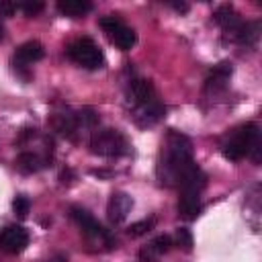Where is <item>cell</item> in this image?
Returning a JSON list of instances; mask_svg holds the SVG:
<instances>
[{
    "instance_id": "cell-1",
    "label": "cell",
    "mask_w": 262,
    "mask_h": 262,
    "mask_svg": "<svg viewBox=\"0 0 262 262\" xmlns=\"http://www.w3.org/2000/svg\"><path fill=\"white\" fill-rule=\"evenodd\" d=\"M192 160V143L186 135L178 131H170L164 145H162V156L158 160V180L160 184L166 186H178L182 178L194 168Z\"/></svg>"
},
{
    "instance_id": "cell-2",
    "label": "cell",
    "mask_w": 262,
    "mask_h": 262,
    "mask_svg": "<svg viewBox=\"0 0 262 262\" xmlns=\"http://www.w3.org/2000/svg\"><path fill=\"white\" fill-rule=\"evenodd\" d=\"M127 100L131 102V115L133 119L139 123V125H154L164 108L162 104L158 102V96H156V88L149 80L145 78H133L129 80V86H127Z\"/></svg>"
},
{
    "instance_id": "cell-3",
    "label": "cell",
    "mask_w": 262,
    "mask_h": 262,
    "mask_svg": "<svg viewBox=\"0 0 262 262\" xmlns=\"http://www.w3.org/2000/svg\"><path fill=\"white\" fill-rule=\"evenodd\" d=\"M260 145V131H258V125L256 123H246V125H239L235 129H231L223 143H221V154L225 160H231V162H239L244 160L246 156L252 154L254 147Z\"/></svg>"
},
{
    "instance_id": "cell-4",
    "label": "cell",
    "mask_w": 262,
    "mask_h": 262,
    "mask_svg": "<svg viewBox=\"0 0 262 262\" xmlns=\"http://www.w3.org/2000/svg\"><path fill=\"white\" fill-rule=\"evenodd\" d=\"M88 147L94 156L121 158L129 151V141L119 129H98L92 133Z\"/></svg>"
},
{
    "instance_id": "cell-5",
    "label": "cell",
    "mask_w": 262,
    "mask_h": 262,
    "mask_svg": "<svg viewBox=\"0 0 262 262\" xmlns=\"http://www.w3.org/2000/svg\"><path fill=\"white\" fill-rule=\"evenodd\" d=\"M66 53L74 63H78L80 68H86V70H98L104 66V55H102L100 47L90 37L74 39L68 45Z\"/></svg>"
},
{
    "instance_id": "cell-6",
    "label": "cell",
    "mask_w": 262,
    "mask_h": 262,
    "mask_svg": "<svg viewBox=\"0 0 262 262\" xmlns=\"http://www.w3.org/2000/svg\"><path fill=\"white\" fill-rule=\"evenodd\" d=\"M98 25H100V29L104 31L106 39H108L117 49H121V51H129V49L135 45V41H137L135 31H133L131 27H127V25H125L119 16H115V14L102 16V18L98 20Z\"/></svg>"
},
{
    "instance_id": "cell-7",
    "label": "cell",
    "mask_w": 262,
    "mask_h": 262,
    "mask_svg": "<svg viewBox=\"0 0 262 262\" xmlns=\"http://www.w3.org/2000/svg\"><path fill=\"white\" fill-rule=\"evenodd\" d=\"M70 215H72V219L80 225V229H82V233L86 235V237H90V239H100V242H104L108 248H113L117 242H113V237L108 235V231L86 211V209H82V207H72L70 209Z\"/></svg>"
},
{
    "instance_id": "cell-8",
    "label": "cell",
    "mask_w": 262,
    "mask_h": 262,
    "mask_svg": "<svg viewBox=\"0 0 262 262\" xmlns=\"http://www.w3.org/2000/svg\"><path fill=\"white\" fill-rule=\"evenodd\" d=\"M29 246V231L23 225H6L0 231V250L6 254H20Z\"/></svg>"
},
{
    "instance_id": "cell-9",
    "label": "cell",
    "mask_w": 262,
    "mask_h": 262,
    "mask_svg": "<svg viewBox=\"0 0 262 262\" xmlns=\"http://www.w3.org/2000/svg\"><path fill=\"white\" fill-rule=\"evenodd\" d=\"M131 209H133V199H131L127 192L117 190V192H113L111 199H108V205H106V217H108L111 223L119 225V223H123V221L129 217Z\"/></svg>"
},
{
    "instance_id": "cell-10",
    "label": "cell",
    "mask_w": 262,
    "mask_h": 262,
    "mask_svg": "<svg viewBox=\"0 0 262 262\" xmlns=\"http://www.w3.org/2000/svg\"><path fill=\"white\" fill-rule=\"evenodd\" d=\"M213 20L223 29V33H225V37L231 41L233 39V35L237 33V29L242 27V18H239V12L231 6V4H223V6H219L215 12H213Z\"/></svg>"
},
{
    "instance_id": "cell-11",
    "label": "cell",
    "mask_w": 262,
    "mask_h": 262,
    "mask_svg": "<svg viewBox=\"0 0 262 262\" xmlns=\"http://www.w3.org/2000/svg\"><path fill=\"white\" fill-rule=\"evenodd\" d=\"M51 125L57 133L70 137V139H76V133L80 131V125H78V115L72 113L70 108H63V111H57L53 113L51 117Z\"/></svg>"
},
{
    "instance_id": "cell-12",
    "label": "cell",
    "mask_w": 262,
    "mask_h": 262,
    "mask_svg": "<svg viewBox=\"0 0 262 262\" xmlns=\"http://www.w3.org/2000/svg\"><path fill=\"white\" fill-rule=\"evenodd\" d=\"M172 237L170 235H158L154 237L147 246H143L139 250V262H156L160 256H164L170 248H172Z\"/></svg>"
},
{
    "instance_id": "cell-13",
    "label": "cell",
    "mask_w": 262,
    "mask_h": 262,
    "mask_svg": "<svg viewBox=\"0 0 262 262\" xmlns=\"http://www.w3.org/2000/svg\"><path fill=\"white\" fill-rule=\"evenodd\" d=\"M43 55H45V49H43V45H41L39 41H27V43H23V45L16 49L12 61L29 68V63H35V61L43 59Z\"/></svg>"
},
{
    "instance_id": "cell-14",
    "label": "cell",
    "mask_w": 262,
    "mask_h": 262,
    "mask_svg": "<svg viewBox=\"0 0 262 262\" xmlns=\"http://www.w3.org/2000/svg\"><path fill=\"white\" fill-rule=\"evenodd\" d=\"M231 72H233V68H231L229 61L217 63V66L209 72V76H207V80H205V88H207V90H213V92H215V90H221V88L227 84Z\"/></svg>"
},
{
    "instance_id": "cell-15",
    "label": "cell",
    "mask_w": 262,
    "mask_h": 262,
    "mask_svg": "<svg viewBox=\"0 0 262 262\" xmlns=\"http://www.w3.org/2000/svg\"><path fill=\"white\" fill-rule=\"evenodd\" d=\"M201 213V196L199 194H184L180 192V199H178V215L186 221L190 219H196Z\"/></svg>"
},
{
    "instance_id": "cell-16",
    "label": "cell",
    "mask_w": 262,
    "mask_h": 262,
    "mask_svg": "<svg viewBox=\"0 0 262 262\" xmlns=\"http://www.w3.org/2000/svg\"><path fill=\"white\" fill-rule=\"evenodd\" d=\"M57 10L70 18H80L92 10V2H88V0H59Z\"/></svg>"
},
{
    "instance_id": "cell-17",
    "label": "cell",
    "mask_w": 262,
    "mask_h": 262,
    "mask_svg": "<svg viewBox=\"0 0 262 262\" xmlns=\"http://www.w3.org/2000/svg\"><path fill=\"white\" fill-rule=\"evenodd\" d=\"M43 166H47V162H45L39 154H33V151H23V154L16 158V168H18V172H23V174H33V172L41 170Z\"/></svg>"
},
{
    "instance_id": "cell-18",
    "label": "cell",
    "mask_w": 262,
    "mask_h": 262,
    "mask_svg": "<svg viewBox=\"0 0 262 262\" xmlns=\"http://www.w3.org/2000/svg\"><path fill=\"white\" fill-rule=\"evenodd\" d=\"M156 225V217H149V219H141L137 223H131V227L127 229V233L131 237H139V235H145L147 231H151Z\"/></svg>"
},
{
    "instance_id": "cell-19",
    "label": "cell",
    "mask_w": 262,
    "mask_h": 262,
    "mask_svg": "<svg viewBox=\"0 0 262 262\" xmlns=\"http://www.w3.org/2000/svg\"><path fill=\"white\" fill-rule=\"evenodd\" d=\"M172 244H176V246L182 248L184 252H190V250H192V233H190L186 227H178L176 233H174Z\"/></svg>"
},
{
    "instance_id": "cell-20",
    "label": "cell",
    "mask_w": 262,
    "mask_h": 262,
    "mask_svg": "<svg viewBox=\"0 0 262 262\" xmlns=\"http://www.w3.org/2000/svg\"><path fill=\"white\" fill-rule=\"evenodd\" d=\"M12 211H14L16 217L25 219V217L29 215V211H31V201H29L27 196H23V194L14 196V201H12Z\"/></svg>"
},
{
    "instance_id": "cell-21",
    "label": "cell",
    "mask_w": 262,
    "mask_h": 262,
    "mask_svg": "<svg viewBox=\"0 0 262 262\" xmlns=\"http://www.w3.org/2000/svg\"><path fill=\"white\" fill-rule=\"evenodd\" d=\"M43 8H45V4L39 2V0H27V2L20 4V10H23L27 16H37Z\"/></svg>"
},
{
    "instance_id": "cell-22",
    "label": "cell",
    "mask_w": 262,
    "mask_h": 262,
    "mask_svg": "<svg viewBox=\"0 0 262 262\" xmlns=\"http://www.w3.org/2000/svg\"><path fill=\"white\" fill-rule=\"evenodd\" d=\"M20 8V4L10 2V0H0V14L2 16H12L16 10Z\"/></svg>"
},
{
    "instance_id": "cell-23",
    "label": "cell",
    "mask_w": 262,
    "mask_h": 262,
    "mask_svg": "<svg viewBox=\"0 0 262 262\" xmlns=\"http://www.w3.org/2000/svg\"><path fill=\"white\" fill-rule=\"evenodd\" d=\"M76 178V174L72 172V168H66V170H61V174H59V180H61V184H72V180Z\"/></svg>"
},
{
    "instance_id": "cell-24",
    "label": "cell",
    "mask_w": 262,
    "mask_h": 262,
    "mask_svg": "<svg viewBox=\"0 0 262 262\" xmlns=\"http://www.w3.org/2000/svg\"><path fill=\"white\" fill-rule=\"evenodd\" d=\"M168 6H172L176 12H188V4L186 2H168Z\"/></svg>"
},
{
    "instance_id": "cell-25",
    "label": "cell",
    "mask_w": 262,
    "mask_h": 262,
    "mask_svg": "<svg viewBox=\"0 0 262 262\" xmlns=\"http://www.w3.org/2000/svg\"><path fill=\"white\" fill-rule=\"evenodd\" d=\"M45 262H68V256L66 254H53L49 260H45Z\"/></svg>"
},
{
    "instance_id": "cell-26",
    "label": "cell",
    "mask_w": 262,
    "mask_h": 262,
    "mask_svg": "<svg viewBox=\"0 0 262 262\" xmlns=\"http://www.w3.org/2000/svg\"><path fill=\"white\" fill-rule=\"evenodd\" d=\"M0 37H2V25H0Z\"/></svg>"
}]
</instances>
